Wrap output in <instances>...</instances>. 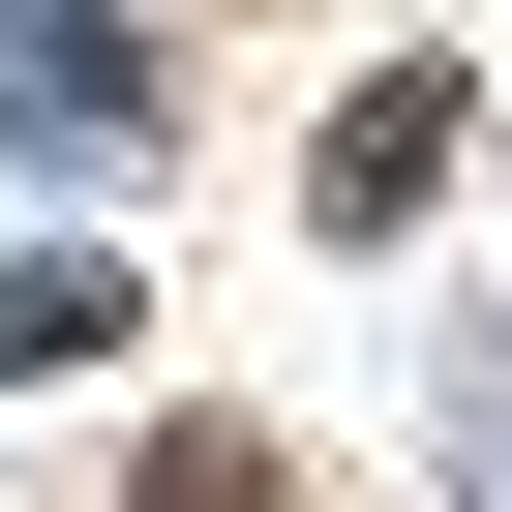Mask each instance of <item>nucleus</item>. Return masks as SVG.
<instances>
[{"label":"nucleus","instance_id":"obj_1","mask_svg":"<svg viewBox=\"0 0 512 512\" xmlns=\"http://www.w3.org/2000/svg\"><path fill=\"white\" fill-rule=\"evenodd\" d=\"M422 181H452V61H392V91H362V121H332V241H392V211H422Z\"/></svg>","mask_w":512,"mask_h":512},{"label":"nucleus","instance_id":"obj_2","mask_svg":"<svg viewBox=\"0 0 512 512\" xmlns=\"http://www.w3.org/2000/svg\"><path fill=\"white\" fill-rule=\"evenodd\" d=\"M121 332V272H91V241H0V362H91Z\"/></svg>","mask_w":512,"mask_h":512},{"label":"nucleus","instance_id":"obj_3","mask_svg":"<svg viewBox=\"0 0 512 512\" xmlns=\"http://www.w3.org/2000/svg\"><path fill=\"white\" fill-rule=\"evenodd\" d=\"M121 512H272V452H241V422H151V452H121Z\"/></svg>","mask_w":512,"mask_h":512}]
</instances>
